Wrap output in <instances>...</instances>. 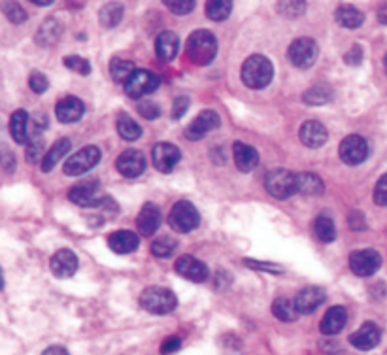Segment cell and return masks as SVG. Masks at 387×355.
Returning <instances> with one entry per match:
<instances>
[{
	"mask_svg": "<svg viewBox=\"0 0 387 355\" xmlns=\"http://www.w3.org/2000/svg\"><path fill=\"white\" fill-rule=\"evenodd\" d=\"M115 166L125 178H138L145 170V155L138 150L123 151L115 161Z\"/></svg>",
	"mask_w": 387,
	"mask_h": 355,
	"instance_id": "obj_15",
	"label": "cell"
},
{
	"mask_svg": "<svg viewBox=\"0 0 387 355\" xmlns=\"http://www.w3.org/2000/svg\"><path fill=\"white\" fill-rule=\"evenodd\" d=\"M221 125V119L218 112H213V110H204V112H200L195 117V119L191 121V125L185 128V138L187 140H193V142H197L200 138H204L208 133H212L215 128Z\"/></svg>",
	"mask_w": 387,
	"mask_h": 355,
	"instance_id": "obj_12",
	"label": "cell"
},
{
	"mask_svg": "<svg viewBox=\"0 0 387 355\" xmlns=\"http://www.w3.org/2000/svg\"><path fill=\"white\" fill-rule=\"evenodd\" d=\"M265 187L268 195L278 201H288L296 193V174L288 168H274L265 176Z\"/></svg>",
	"mask_w": 387,
	"mask_h": 355,
	"instance_id": "obj_4",
	"label": "cell"
},
{
	"mask_svg": "<svg viewBox=\"0 0 387 355\" xmlns=\"http://www.w3.org/2000/svg\"><path fill=\"white\" fill-rule=\"evenodd\" d=\"M176 272L183 276L185 279H189V282H195V284H200V282H204L208 279L210 276V271H208V266H206L202 261H198L195 257L191 255H182L174 264Z\"/></svg>",
	"mask_w": 387,
	"mask_h": 355,
	"instance_id": "obj_14",
	"label": "cell"
},
{
	"mask_svg": "<svg viewBox=\"0 0 387 355\" xmlns=\"http://www.w3.org/2000/svg\"><path fill=\"white\" fill-rule=\"evenodd\" d=\"M298 138L304 146H308L312 150L321 148L327 142V128L316 119H310L303 123V127L298 130Z\"/></svg>",
	"mask_w": 387,
	"mask_h": 355,
	"instance_id": "obj_21",
	"label": "cell"
},
{
	"mask_svg": "<svg viewBox=\"0 0 387 355\" xmlns=\"http://www.w3.org/2000/svg\"><path fill=\"white\" fill-rule=\"evenodd\" d=\"M379 266H382V257L374 249H359L349 255V268L361 278L376 274Z\"/></svg>",
	"mask_w": 387,
	"mask_h": 355,
	"instance_id": "obj_10",
	"label": "cell"
},
{
	"mask_svg": "<svg viewBox=\"0 0 387 355\" xmlns=\"http://www.w3.org/2000/svg\"><path fill=\"white\" fill-rule=\"evenodd\" d=\"M246 264H248V266H251V268H257V271H268V272H276V274H280V272H283V268H281V266H278V264H265V263H255V261H251V259H248V261H246Z\"/></svg>",
	"mask_w": 387,
	"mask_h": 355,
	"instance_id": "obj_50",
	"label": "cell"
},
{
	"mask_svg": "<svg viewBox=\"0 0 387 355\" xmlns=\"http://www.w3.org/2000/svg\"><path fill=\"white\" fill-rule=\"evenodd\" d=\"M138 244H140V238H138L137 233H132V231H115L108 236V246L112 251L115 253H130V251H134L138 249Z\"/></svg>",
	"mask_w": 387,
	"mask_h": 355,
	"instance_id": "obj_25",
	"label": "cell"
},
{
	"mask_svg": "<svg viewBox=\"0 0 387 355\" xmlns=\"http://www.w3.org/2000/svg\"><path fill=\"white\" fill-rule=\"evenodd\" d=\"M272 314L280 321H285V323H291V321H296V317L301 316L298 310L295 306V301L291 299H285V297H280L272 302Z\"/></svg>",
	"mask_w": 387,
	"mask_h": 355,
	"instance_id": "obj_31",
	"label": "cell"
},
{
	"mask_svg": "<svg viewBox=\"0 0 387 355\" xmlns=\"http://www.w3.org/2000/svg\"><path fill=\"white\" fill-rule=\"evenodd\" d=\"M182 347V339L180 336H170L163 342V346H161V354L163 355H170L178 352Z\"/></svg>",
	"mask_w": 387,
	"mask_h": 355,
	"instance_id": "obj_49",
	"label": "cell"
},
{
	"mask_svg": "<svg viewBox=\"0 0 387 355\" xmlns=\"http://www.w3.org/2000/svg\"><path fill=\"white\" fill-rule=\"evenodd\" d=\"M289 60L296 68H310L318 60L319 47L312 38H296L288 49Z\"/></svg>",
	"mask_w": 387,
	"mask_h": 355,
	"instance_id": "obj_7",
	"label": "cell"
},
{
	"mask_svg": "<svg viewBox=\"0 0 387 355\" xmlns=\"http://www.w3.org/2000/svg\"><path fill=\"white\" fill-rule=\"evenodd\" d=\"M346 321H348V312L344 306H333V308L327 310V314L321 319V325L319 329L323 334H329V336H334L346 327Z\"/></svg>",
	"mask_w": 387,
	"mask_h": 355,
	"instance_id": "obj_24",
	"label": "cell"
},
{
	"mask_svg": "<svg viewBox=\"0 0 387 355\" xmlns=\"http://www.w3.org/2000/svg\"><path fill=\"white\" fill-rule=\"evenodd\" d=\"M32 4H36V6H49V4H54V0H32Z\"/></svg>",
	"mask_w": 387,
	"mask_h": 355,
	"instance_id": "obj_53",
	"label": "cell"
},
{
	"mask_svg": "<svg viewBox=\"0 0 387 355\" xmlns=\"http://www.w3.org/2000/svg\"><path fill=\"white\" fill-rule=\"evenodd\" d=\"M334 19L336 23L344 27V29H357L361 27L364 21L363 12H359L357 8L353 6H340L336 12H334Z\"/></svg>",
	"mask_w": 387,
	"mask_h": 355,
	"instance_id": "obj_30",
	"label": "cell"
},
{
	"mask_svg": "<svg viewBox=\"0 0 387 355\" xmlns=\"http://www.w3.org/2000/svg\"><path fill=\"white\" fill-rule=\"evenodd\" d=\"M78 271V257L72 249H59L51 257V272L57 278H70Z\"/></svg>",
	"mask_w": 387,
	"mask_h": 355,
	"instance_id": "obj_18",
	"label": "cell"
},
{
	"mask_svg": "<svg viewBox=\"0 0 387 355\" xmlns=\"http://www.w3.org/2000/svg\"><path fill=\"white\" fill-rule=\"evenodd\" d=\"M325 299L327 295L321 287H316V286L304 287V289H301L298 295L295 297V306L296 310H298V314L308 316V314H314V312L325 302Z\"/></svg>",
	"mask_w": 387,
	"mask_h": 355,
	"instance_id": "obj_17",
	"label": "cell"
},
{
	"mask_svg": "<svg viewBox=\"0 0 387 355\" xmlns=\"http://www.w3.org/2000/svg\"><path fill=\"white\" fill-rule=\"evenodd\" d=\"M233 10V2L231 0H210L206 4V15L212 21H225Z\"/></svg>",
	"mask_w": 387,
	"mask_h": 355,
	"instance_id": "obj_36",
	"label": "cell"
},
{
	"mask_svg": "<svg viewBox=\"0 0 387 355\" xmlns=\"http://www.w3.org/2000/svg\"><path fill=\"white\" fill-rule=\"evenodd\" d=\"M70 146H72V144H70L69 138H59V140L46 151L44 161H42V170H44V172H51L55 168V165L69 153Z\"/></svg>",
	"mask_w": 387,
	"mask_h": 355,
	"instance_id": "obj_29",
	"label": "cell"
},
{
	"mask_svg": "<svg viewBox=\"0 0 387 355\" xmlns=\"http://www.w3.org/2000/svg\"><path fill=\"white\" fill-rule=\"evenodd\" d=\"M85 112L84 102L76 97H64L57 102L55 113H57V119L61 123H74V121L82 119V115Z\"/></svg>",
	"mask_w": 387,
	"mask_h": 355,
	"instance_id": "obj_22",
	"label": "cell"
},
{
	"mask_svg": "<svg viewBox=\"0 0 387 355\" xmlns=\"http://www.w3.org/2000/svg\"><path fill=\"white\" fill-rule=\"evenodd\" d=\"M137 72V67L130 62V60H123V59H114L112 65H110V74L114 78V82L117 83H125L129 82L130 76Z\"/></svg>",
	"mask_w": 387,
	"mask_h": 355,
	"instance_id": "obj_33",
	"label": "cell"
},
{
	"mask_svg": "<svg viewBox=\"0 0 387 355\" xmlns=\"http://www.w3.org/2000/svg\"><path fill=\"white\" fill-rule=\"evenodd\" d=\"M374 203L378 206H387V174H384L374 187Z\"/></svg>",
	"mask_w": 387,
	"mask_h": 355,
	"instance_id": "obj_45",
	"label": "cell"
},
{
	"mask_svg": "<svg viewBox=\"0 0 387 355\" xmlns=\"http://www.w3.org/2000/svg\"><path fill=\"white\" fill-rule=\"evenodd\" d=\"M44 148H42V138L40 135L29 136V146H27V161L29 163H38L40 159L44 161Z\"/></svg>",
	"mask_w": 387,
	"mask_h": 355,
	"instance_id": "obj_39",
	"label": "cell"
},
{
	"mask_svg": "<svg viewBox=\"0 0 387 355\" xmlns=\"http://www.w3.org/2000/svg\"><path fill=\"white\" fill-rule=\"evenodd\" d=\"M123 19V6L117 4V2H110L106 6L100 10V25L106 27V29H112V27H117Z\"/></svg>",
	"mask_w": 387,
	"mask_h": 355,
	"instance_id": "obj_34",
	"label": "cell"
},
{
	"mask_svg": "<svg viewBox=\"0 0 387 355\" xmlns=\"http://www.w3.org/2000/svg\"><path fill=\"white\" fill-rule=\"evenodd\" d=\"M233 157H235L236 168L242 170V172H251L259 165V151L255 148H251L250 144H233Z\"/></svg>",
	"mask_w": 387,
	"mask_h": 355,
	"instance_id": "obj_19",
	"label": "cell"
},
{
	"mask_svg": "<svg viewBox=\"0 0 387 355\" xmlns=\"http://www.w3.org/2000/svg\"><path fill=\"white\" fill-rule=\"evenodd\" d=\"M363 47L361 45H351V49H348V53L344 55V62L349 65V67H357V65H361L363 62Z\"/></svg>",
	"mask_w": 387,
	"mask_h": 355,
	"instance_id": "obj_46",
	"label": "cell"
},
{
	"mask_svg": "<svg viewBox=\"0 0 387 355\" xmlns=\"http://www.w3.org/2000/svg\"><path fill=\"white\" fill-rule=\"evenodd\" d=\"M100 161V150L97 146H85L78 151L76 155L67 159V163L62 166V170L67 176H82V174L89 172L91 168L99 165Z\"/></svg>",
	"mask_w": 387,
	"mask_h": 355,
	"instance_id": "obj_6",
	"label": "cell"
},
{
	"mask_svg": "<svg viewBox=\"0 0 387 355\" xmlns=\"http://www.w3.org/2000/svg\"><path fill=\"white\" fill-rule=\"evenodd\" d=\"M4 15L8 17L12 23H23L27 19V12L19 4H14V2H6L4 4Z\"/></svg>",
	"mask_w": 387,
	"mask_h": 355,
	"instance_id": "obj_42",
	"label": "cell"
},
{
	"mask_svg": "<svg viewBox=\"0 0 387 355\" xmlns=\"http://www.w3.org/2000/svg\"><path fill=\"white\" fill-rule=\"evenodd\" d=\"M97 193H99V181L97 180H89V181H82L78 183L76 187H72L69 191V198L78 206H99V204H104L106 198H97Z\"/></svg>",
	"mask_w": 387,
	"mask_h": 355,
	"instance_id": "obj_16",
	"label": "cell"
},
{
	"mask_svg": "<svg viewBox=\"0 0 387 355\" xmlns=\"http://www.w3.org/2000/svg\"><path fill=\"white\" fill-rule=\"evenodd\" d=\"M242 82L250 89H263L274 78V67L265 55H251L242 65Z\"/></svg>",
	"mask_w": 387,
	"mask_h": 355,
	"instance_id": "obj_2",
	"label": "cell"
},
{
	"mask_svg": "<svg viewBox=\"0 0 387 355\" xmlns=\"http://www.w3.org/2000/svg\"><path fill=\"white\" fill-rule=\"evenodd\" d=\"M140 304L145 312L150 314H155V316H165V314H170L174 312L176 306H178V299L176 295L167 289V287L161 286H152L145 287L142 295H140Z\"/></svg>",
	"mask_w": 387,
	"mask_h": 355,
	"instance_id": "obj_3",
	"label": "cell"
},
{
	"mask_svg": "<svg viewBox=\"0 0 387 355\" xmlns=\"http://www.w3.org/2000/svg\"><path fill=\"white\" fill-rule=\"evenodd\" d=\"M198 223H200V214L189 201L176 203L168 214V225L178 233H191L197 229Z\"/></svg>",
	"mask_w": 387,
	"mask_h": 355,
	"instance_id": "obj_5",
	"label": "cell"
},
{
	"mask_svg": "<svg viewBox=\"0 0 387 355\" xmlns=\"http://www.w3.org/2000/svg\"><path fill=\"white\" fill-rule=\"evenodd\" d=\"M378 21L384 23V25H387V4L378 10Z\"/></svg>",
	"mask_w": 387,
	"mask_h": 355,
	"instance_id": "obj_52",
	"label": "cell"
},
{
	"mask_svg": "<svg viewBox=\"0 0 387 355\" xmlns=\"http://www.w3.org/2000/svg\"><path fill=\"white\" fill-rule=\"evenodd\" d=\"M159 76H155L150 70H137L123 87H125V93L130 98H140L144 97V95L153 93V91L159 87Z\"/></svg>",
	"mask_w": 387,
	"mask_h": 355,
	"instance_id": "obj_11",
	"label": "cell"
},
{
	"mask_svg": "<svg viewBox=\"0 0 387 355\" xmlns=\"http://www.w3.org/2000/svg\"><path fill=\"white\" fill-rule=\"evenodd\" d=\"M379 340H382V331H379L378 325L366 321L349 336V344L357 350H361V352H371L378 346Z\"/></svg>",
	"mask_w": 387,
	"mask_h": 355,
	"instance_id": "obj_13",
	"label": "cell"
},
{
	"mask_svg": "<svg viewBox=\"0 0 387 355\" xmlns=\"http://www.w3.org/2000/svg\"><path fill=\"white\" fill-rule=\"evenodd\" d=\"M338 155H340V159L346 165H361L364 159L368 157V142L359 135L346 136L340 142Z\"/></svg>",
	"mask_w": 387,
	"mask_h": 355,
	"instance_id": "obj_8",
	"label": "cell"
},
{
	"mask_svg": "<svg viewBox=\"0 0 387 355\" xmlns=\"http://www.w3.org/2000/svg\"><path fill=\"white\" fill-rule=\"evenodd\" d=\"M42 355H69V352H67V347L62 346H49L44 350Z\"/></svg>",
	"mask_w": 387,
	"mask_h": 355,
	"instance_id": "obj_51",
	"label": "cell"
},
{
	"mask_svg": "<svg viewBox=\"0 0 387 355\" xmlns=\"http://www.w3.org/2000/svg\"><path fill=\"white\" fill-rule=\"evenodd\" d=\"M64 65L67 68L70 70H76L80 74L87 76L91 72V65H89V60L82 59V57H78V55H70V57H64Z\"/></svg>",
	"mask_w": 387,
	"mask_h": 355,
	"instance_id": "obj_40",
	"label": "cell"
},
{
	"mask_svg": "<svg viewBox=\"0 0 387 355\" xmlns=\"http://www.w3.org/2000/svg\"><path fill=\"white\" fill-rule=\"evenodd\" d=\"M303 98L306 104H325V102H329V100L333 98V91L329 89V87H325V85H318V87H312V89L306 91Z\"/></svg>",
	"mask_w": 387,
	"mask_h": 355,
	"instance_id": "obj_37",
	"label": "cell"
},
{
	"mask_svg": "<svg viewBox=\"0 0 387 355\" xmlns=\"http://www.w3.org/2000/svg\"><path fill=\"white\" fill-rule=\"evenodd\" d=\"M138 113L145 119H157L161 115V110L155 102H140L138 104Z\"/></svg>",
	"mask_w": 387,
	"mask_h": 355,
	"instance_id": "obj_47",
	"label": "cell"
},
{
	"mask_svg": "<svg viewBox=\"0 0 387 355\" xmlns=\"http://www.w3.org/2000/svg\"><path fill=\"white\" fill-rule=\"evenodd\" d=\"M187 108H189V98L178 97L174 100V106H172V117H174V119H180V117H183L185 112H187Z\"/></svg>",
	"mask_w": 387,
	"mask_h": 355,
	"instance_id": "obj_48",
	"label": "cell"
},
{
	"mask_svg": "<svg viewBox=\"0 0 387 355\" xmlns=\"http://www.w3.org/2000/svg\"><path fill=\"white\" fill-rule=\"evenodd\" d=\"M117 133H119L123 140L134 142V140H138L142 136V128H140V125L130 115L119 113V117H117Z\"/></svg>",
	"mask_w": 387,
	"mask_h": 355,
	"instance_id": "obj_32",
	"label": "cell"
},
{
	"mask_svg": "<svg viewBox=\"0 0 387 355\" xmlns=\"http://www.w3.org/2000/svg\"><path fill=\"white\" fill-rule=\"evenodd\" d=\"M29 85H31V89L34 93H46L47 87H49V82H47V78L42 72H31L29 76Z\"/></svg>",
	"mask_w": 387,
	"mask_h": 355,
	"instance_id": "obj_44",
	"label": "cell"
},
{
	"mask_svg": "<svg viewBox=\"0 0 387 355\" xmlns=\"http://www.w3.org/2000/svg\"><path fill=\"white\" fill-rule=\"evenodd\" d=\"M153 166L163 174H170L176 168V165L182 161V151L178 146L168 142H159L153 146L152 151Z\"/></svg>",
	"mask_w": 387,
	"mask_h": 355,
	"instance_id": "obj_9",
	"label": "cell"
},
{
	"mask_svg": "<svg viewBox=\"0 0 387 355\" xmlns=\"http://www.w3.org/2000/svg\"><path fill=\"white\" fill-rule=\"evenodd\" d=\"M161 210L152 203H145L137 218V227L142 236H152L161 227Z\"/></svg>",
	"mask_w": 387,
	"mask_h": 355,
	"instance_id": "obj_20",
	"label": "cell"
},
{
	"mask_svg": "<svg viewBox=\"0 0 387 355\" xmlns=\"http://www.w3.org/2000/svg\"><path fill=\"white\" fill-rule=\"evenodd\" d=\"M10 135L17 144L29 142V113L25 110H16L10 117Z\"/></svg>",
	"mask_w": 387,
	"mask_h": 355,
	"instance_id": "obj_27",
	"label": "cell"
},
{
	"mask_svg": "<svg viewBox=\"0 0 387 355\" xmlns=\"http://www.w3.org/2000/svg\"><path fill=\"white\" fill-rule=\"evenodd\" d=\"M384 67H386V72H387V53H386V57H384Z\"/></svg>",
	"mask_w": 387,
	"mask_h": 355,
	"instance_id": "obj_54",
	"label": "cell"
},
{
	"mask_svg": "<svg viewBox=\"0 0 387 355\" xmlns=\"http://www.w3.org/2000/svg\"><path fill=\"white\" fill-rule=\"evenodd\" d=\"M278 10L285 17H298L304 14L306 2H278Z\"/></svg>",
	"mask_w": 387,
	"mask_h": 355,
	"instance_id": "obj_41",
	"label": "cell"
},
{
	"mask_svg": "<svg viewBox=\"0 0 387 355\" xmlns=\"http://www.w3.org/2000/svg\"><path fill=\"white\" fill-rule=\"evenodd\" d=\"M178 242L172 236H161L152 244V253L155 257H170L174 253Z\"/></svg>",
	"mask_w": 387,
	"mask_h": 355,
	"instance_id": "obj_38",
	"label": "cell"
},
{
	"mask_svg": "<svg viewBox=\"0 0 387 355\" xmlns=\"http://www.w3.org/2000/svg\"><path fill=\"white\" fill-rule=\"evenodd\" d=\"M314 231H316V236L319 240L325 242V244L336 238V225H334V221L329 216H319L316 219V223H314Z\"/></svg>",
	"mask_w": 387,
	"mask_h": 355,
	"instance_id": "obj_35",
	"label": "cell"
},
{
	"mask_svg": "<svg viewBox=\"0 0 387 355\" xmlns=\"http://www.w3.org/2000/svg\"><path fill=\"white\" fill-rule=\"evenodd\" d=\"M323 180L319 178L318 174L303 172L296 174V193L306 196H316L323 193Z\"/></svg>",
	"mask_w": 387,
	"mask_h": 355,
	"instance_id": "obj_28",
	"label": "cell"
},
{
	"mask_svg": "<svg viewBox=\"0 0 387 355\" xmlns=\"http://www.w3.org/2000/svg\"><path fill=\"white\" fill-rule=\"evenodd\" d=\"M168 6V10H172L174 14L178 15H185V14H191L193 10H195V0H167L165 2Z\"/></svg>",
	"mask_w": 387,
	"mask_h": 355,
	"instance_id": "obj_43",
	"label": "cell"
},
{
	"mask_svg": "<svg viewBox=\"0 0 387 355\" xmlns=\"http://www.w3.org/2000/svg\"><path fill=\"white\" fill-rule=\"evenodd\" d=\"M62 34V25L55 17H47L46 21L40 25L38 32H36V44L42 47H49L59 42Z\"/></svg>",
	"mask_w": 387,
	"mask_h": 355,
	"instance_id": "obj_26",
	"label": "cell"
},
{
	"mask_svg": "<svg viewBox=\"0 0 387 355\" xmlns=\"http://www.w3.org/2000/svg\"><path fill=\"white\" fill-rule=\"evenodd\" d=\"M180 49V38L172 30H163L155 40V53L163 62H170L178 55Z\"/></svg>",
	"mask_w": 387,
	"mask_h": 355,
	"instance_id": "obj_23",
	"label": "cell"
},
{
	"mask_svg": "<svg viewBox=\"0 0 387 355\" xmlns=\"http://www.w3.org/2000/svg\"><path fill=\"white\" fill-rule=\"evenodd\" d=\"M185 53L193 65L197 67H206L210 65L215 55H218V40L213 36L210 30H195L191 32V36L187 38L185 44Z\"/></svg>",
	"mask_w": 387,
	"mask_h": 355,
	"instance_id": "obj_1",
	"label": "cell"
}]
</instances>
